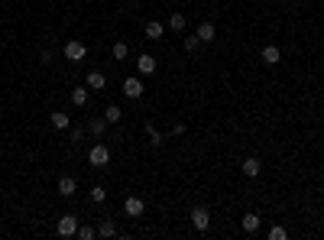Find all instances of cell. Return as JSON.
<instances>
[{
    "mask_svg": "<svg viewBox=\"0 0 324 240\" xmlns=\"http://www.w3.org/2000/svg\"><path fill=\"white\" fill-rule=\"evenodd\" d=\"M169 26L182 33V30H185V13H172V17H169Z\"/></svg>",
    "mask_w": 324,
    "mask_h": 240,
    "instance_id": "ffe728a7",
    "label": "cell"
},
{
    "mask_svg": "<svg viewBox=\"0 0 324 240\" xmlns=\"http://www.w3.org/2000/svg\"><path fill=\"white\" fill-rule=\"evenodd\" d=\"M39 62H43V65H49V62H52V49H43V52H39Z\"/></svg>",
    "mask_w": 324,
    "mask_h": 240,
    "instance_id": "83f0119b",
    "label": "cell"
},
{
    "mask_svg": "<svg viewBox=\"0 0 324 240\" xmlns=\"http://www.w3.org/2000/svg\"><path fill=\"white\" fill-rule=\"evenodd\" d=\"M198 46H201L198 36H185V52H198Z\"/></svg>",
    "mask_w": 324,
    "mask_h": 240,
    "instance_id": "603a6c76",
    "label": "cell"
},
{
    "mask_svg": "<svg viewBox=\"0 0 324 240\" xmlns=\"http://www.w3.org/2000/svg\"><path fill=\"white\" fill-rule=\"evenodd\" d=\"M91 201H107V188H101V185H94V188H91Z\"/></svg>",
    "mask_w": 324,
    "mask_h": 240,
    "instance_id": "7402d4cb",
    "label": "cell"
},
{
    "mask_svg": "<svg viewBox=\"0 0 324 240\" xmlns=\"http://www.w3.org/2000/svg\"><path fill=\"white\" fill-rule=\"evenodd\" d=\"M85 85H88V88H104V75H101V72H91Z\"/></svg>",
    "mask_w": 324,
    "mask_h": 240,
    "instance_id": "44dd1931",
    "label": "cell"
},
{
    "mask_svg": "<svg viewBox=\"0 0 324 240\" xmlns=\"http://www.w3.org/2000/svg\"><path fill=\"white\" fill-rule=\"evenodd\" d=\"M78 234V217L75 214H62L59 217V237H75Z\"/></svg>",
    "mask_w": 324,
    "mask_h": 240,
    "instance_id": "277c9868",
    "label": "cell"
},
{
    "mask_svg": "<svg viewBox=\"0 0 324 240\" xmlns=\"http://www.w3.org/2000/svg\"><path fill=\"white\" fill-rule=\"evenodd\" d=\"M146 133H149V136H153V143H156V146H159V143L165 140V133H159V130H156V127H153V123H146Z\"/></svg>",
    "mask_w": 324,
    "mask_h": 240,
    "instance_id": "cb8c5ba5",
    "label": "cell"
},
{
    "mask_svg": "<svg viewBox=\"0 0 324 240\" xmlns=\"http://www.w3.org/2000/svg\"><path fill=\"white\" fill-rule=\"evenodd\" d=\"M123 211H127L130 217H143V211H146V201H143V198H136V195H130L127 201H123Z\"/></svg>",
    "mask_w": 324,
    "mask_h": 240,
    "instance_id": "8992f818",
    "label": "cell"
},
{
    "mask_svg": "<svg viewBox=\"0 0 324 240\" xmlns=\"http://www.w3.org/2000/svg\"><path fill=\"white\" fill-rule=\"evenodd\" d=\"M72 104L75 107H85L88 104V88H75V91H72Z\"/></svg>",
    "mask_w": 324,
    "mask_h": 240,
    "instance_id": "9a60e30c",
    "label": "cell"
},
{
    "mask_svg": "<svg viewBox=\"0 0 324 240\" xmlns=\"http://www.w3.org/2000/svg\"><path fill=\"white\" fill-rule=\"evenodd\" d=\"M201 43H214V23H201L198 26V33H195Z\"/></svg>",
    "mask_w": 324,
    "mask_h": 240,
    "instance_id": "4fadbf2b",
    "label": "cell"
},
{
    "mask_svg": "<svg viewBox=\"0 0 324 240\" xmlns=\"http://www.w3.org/2000/svg\"><path fill=\"white\" fill-rule=\"evenodd\" d=\"M120 117H123V111H120V107H117V104H110L107 111H104V120H107V123H117Z\"/></svg>",
    "mask_w": 324,
    "mask_h": 240,
    "instance_id": "d6986e66",
    "label": "cell"
},
{
    "mask_svg": "<svg viewBox=\"0 0 324 240\" xmlns=\"http://www.w3.org/2000/svg\"><path fill=\"white\" fill-rule=\"evenodd\" d=\"M240 224H243L246 234H256V230H259V214H253V211H250V214H243V221H240Z\"/></svg>",
    "mask_w": 324,
    "mask_h": 240,
    "instance_id": "7c38bea8",
    "label": "cell"
},
{
    "mask_svg": "<svg viewBox=\"0 0 324 240\" xmlns=\"http://www.w3.org/2000/svg\"><path fill=\"white\" fill-rule=\"evenodd\" d=\"M143 91H146V88H143V81H140V78H136V75H133V78H127V81H123V94H127V98H130V101H136V98H143Z\"/></svg>",
    "mask_w": 324,
    "mask_h": 240,
    "instance_id": "5b68a950",
    "label": "cell"
},
{
    "mask_svg": "<svg viewBox=\"0 0 324 240\" xmlns=\"http://www.w3.org/2000/svg\"><path fill=\"white\" fill-rule=\"evenodd\" d=\"M81 140H85V130L75 127V130H72V143H81Z\"/></svg>",
    "mask_w": 324,
    "mask_h": 240,
    "instance_id": "4316f807",
    "label": "cell"
},
{
    "mask_svg": "<svg viewBox=\"0 0 324 240\" xmlns=\"http://www.w3.org/2000/svg\"><path fill=\"white\" fill-rule=\"evenodd\" d=\"M110 56H114L117 62H123V59L130 56V46H127V43H114V49H110Z\"/></svg>",
    "mask_w": 324,
    "mask_h": 240,
    "instance_id": "2e32d148",
    "label": "cell"
},
{
    "mask_svg": "<svg viewBox=\"0 0 324 240\" xmlns=\"http://www.w3.org/2000/svg\"><path fill=\"white\" fill-rule=\"evenodd\" d=\"M88 130H91L94 136H104V130H107V120H104V117H94L91 123H88Z\"/></svg>",
    "mask_w": 324,
    "mask_h": 240,
    "instance_id": "e0dca14e",
    "label": "cell"
},
{
    "mask_svg": "<svg viewBox=\"0 0 324 240\" xmlns=\"http://www.w3.org/2000/svg\"><path fill=\"white\" fill-rule=\"evenodd\" d=\"M285 237H288L285 227H269V240H285Z\"/></svg>",
    "mask_w": 324,
    "mask_h": 240,
    "instance_id": "484cf974",
    "label": "cell"
},
{
    "mask_svg": "<svg viewBox=\"0 0 324 240\" xmlns=\"http://www.w3.org/2000/svg\"><path fill=\"white\" fill-rule=\"evenodd\" d=\"M49 123L55 130H68L72 127V117H68V114H62V111H55V114H49Z\"/></svg>",
    "mask_w": 324,
    "mask_h": 240,
    "instance_id": "30bf717a",
    "label": "cell"
},
{
    "mask_svg": "<svg viewBox=\"0 0 324 240\" xmlns=\"http://www.w3.org/2000/svg\"><path fill=\"white\" fill-rule=\"evenodd\" d=\"M88 162L98 169H104L110 162V146H104V143H98V146H91V153H88Z\"/></svg>",
    "mask_w": 324,
    "mask_h": 240,
    "instance_id": "6da1fadb",
    "label": "cell"
},
{
    "mask_svg": "<svg viewBox=\"0 0 324 240\" xmlns=\"http://www.w3.org/2000/svg\"><path fill=\"white\" fill-rule=\"evenodd\" d=\"M85 56H88V46L81 43V39H68L65 43V59L68 62H81Z\"/></svg>",
    "mask_w": 324,
    "mask_h": 240,
    "instance_id": "7a4b0ae2",
    "label": "cell"
},
{
    "mask_svg": "<svg viewBox=\"0 0 324 240\" xmlns=\"http://www.w3.org/2000/svg\"><path fill=\"white\" fill-rule=\"evenodd\" d=\"M78 237H81V240H94V237H98V230L85 224V227H78Z\"/></svg>",
    "mask_w": 324,
    "mask_h": 240,
    "instance_id": "d4e9b609",
    "label": "cell"
},
{
    "mask_svg": "<svg viewBox=\"0 0 324 240\" xmlns=\"http://www.w3.org/2000/svg\"><path fill=\"white\" fill-rule=\"evenodd\" d=\"M75 191H78V182H75L72 175H62V179H59V195L62 198H72Z\"/></svg>",
    "mask_w": 324,
    "mask_h": 240,
    "instance_id": "ba28073f",
    "label": "cell"
},
{
    "mask_svg": "<svg viewBox=\"0 0 324 240\" xmlns=\"http://www.w3.org/2000/svg\"><path fill=\"white\" fill-rule=\"evenodd\" d=\"M279 59H282L279 46H263V62L266 65H279Z\"/></svg>",
    "mask_w": 324,
    "mask_h": 240,
    "instance_id": "8fae6325",
    "label": "cell"
},
{
    "mask_svg": "<svg viewBox=\"0 0 324 240\" xmlns=\"http://www.w3.org/2000/svg\"><path fill=\"white\" fill-rule=\"evenodd\" d=\"M188 217H191V224H195L198 230H208V227H211V211L201 208V204H198V208H191Z\"/></svg>",
    "mask_w": 324,
    "mask_h": 240,
    "instance_id": "3957f363",
    "label": "cell"
},
{
    "mask_svg": "<svg viewBox=\"0 0 324 240\" xmlns=\"http://www.w3.org/2000/svg\"><path fill=\"white\" fill-rule=\"evenodd\" d=\"M136 68H140L143 75H153V72H156V59L149 56V52H143V56L136 59Z\"/></svg>",
    "mask_w": 324,
    "mask_h": 240,
    "instance_id": "9c48e42d",
    "label": "cell"
},
{
    "mask_svg": "<svg viewBox=\"0 0 324 240\" xmlns=\"http://www.w3.org/2000/svg\"><path fill=\"white\" fill-rule=\"evenodd\" d=\"M114 234H117V224L110 221V217H107V221H101V227H98V237H114Z\"/></svg>",
    "mask_w": 324,
    "mask_h": 240,
    "instance_id": "ac0fdd59",
    "label": "cell"
},
{
    "mask_svg": "<svg viewBox=\"0 0 324 240\" xmlns=\"http://www.w3.org/2000/svg\"><path fill=\"white\" fill-rule=\"evenodd\" d=\"M259 169H263V162H259L256 156H250V159H243V162H240V172H243V175H250V179H256V175H259Z\"/></svg>",
    "mask_w": 324,
    "mask_h": 240,
    "instance_id": "52a82bcc",
    "label": "cell"
},
{
    "mask_svg": "<svg viewBox=\"0 0 324 240\" xmlns=\"http://www.w3.org/2000/svg\"><path fill=\"white\" fill-rule=\"evenodd\" d=\"M146 39H162V23L159 20H149L146 23Z\"/></svg>",
    "mask_w": 324,
    "mask_h": 240,
    "instance_id": "5bb4252c",
    "label": "cell"
}]
</instances>
